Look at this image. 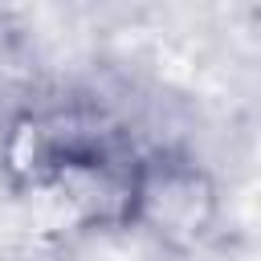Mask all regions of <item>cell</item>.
<instances>
[{
  "label": "cell",
  "instance_id": "6da1fadb",
  "mask_svg": "<svg viewBox=\"0 0 261 261\" xmlns=\"http://www.w3.org/2000/svg\"><path fill=\"white\" fill-rule=\"evenodd\" d=\"M220 216V184L196 155L179 147H151L130 159L118 224L184 257L216 237Z\"/></svg>",
  "mask_w": 261,
  "mask_h": 261
}]
</instances>
